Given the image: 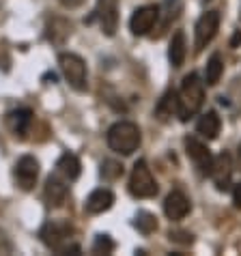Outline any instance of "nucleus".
I'll use <instances>...</instances> for the list:
<instances>
[{"label":"nucleus","instance_id":"obj_1","mask_svg":"<svg viewBox=\"0 0 241 256\" xmlns=\"http://www.w3.org/2000/svg\"><path fill=\"white\" fill-rule=\"evenodd\" d=\"M202 102H204V82H200V78L196 74L186 76L179 90V114L176 116L181 120H188L202 108Z\"/></svg>","mask_w":241,"mask_h":256},{"label":"nucleus","instance_id":"obj_2","mask_svg":"<svg viewBox=\"0 0 241 256\" xmlns=\"http://www.w3.org/2000/svg\"><path fill=\"white\" fill-rule=\"evenodd\" d=\"M140 140H142L140 130L132 120H118L108 130V146L120 155H132L134 151H138Z\"/></svg>","mask_w":241,"mask_h":256},{"label":"nucleus","instance_id":"obj_3","mask_svg":"<svg viewBox=\"0 0 241 256\" xmlns=\"http://www.w3.org/2000/svg\"><path fill=\"white\" fill-rule=\"evenodd\" d=\"M72 234H74V226L69 222H58V220H52V222H48L44 228H41L39 237L41 241L56 250L58 254H67V252H80V248L78 246H67V241H72Z\"/></svg>","mask_w":241,"mask_h":256},{"label":"nucleus","instance_id":"obj_4","mask_svg":"<svg viewBox=\"0 0 241 256\" xmlns=\"http://www.w3.org/2000/svg\"><path fill=\"white\" fill-rule=\"evenodd\" d=\"M58 65L60 71L65 76V80L69 82V86L76 90H86V62L74 52H62L58 56Z\"/></svg>","mask_w":241,"mask_h":256},{"label":"nucleus","instance_id":"obj_5","mask_svg":"<svg viewBox=\"0 0 241 256\" xmlns=\"http://www.w3.org/2000/svg\"><path fill=\"white\" fill-rule=\"evenodd\" d=\"M130 192L136 198H153L158 194V183H155L151 168L146 166L144 160H138L134 164V170L130 176Z\"/></svg>","mask_w":241,"mask_h":256},{"label":"nucleus","instance_id":"obj_6","mask_svg":"<svg viewBox=\"0 0 241 256\" xmlns=\"http://www.w3.org/2000/svg\"><path fill=\"white\" fill-rule=\"evenodd\" d=\"M218 30H220V13L218 11L202 13V16L198 18L196 30H194V34H196V52H200L202 48H207L211 41H214Z\"/></svg>","mask_w":241,"mask_h":256},{"label":"nucleus","instance_id":"obj_7","mask_svg":"<svg viewBox=\"0 0 241 256\" xmlns=\"http://www.w3.org/2000/svg\"><path fill=\"white\" fill-rule=\"evenodd\" d=\"M95 18L99 20V26L106 37H114L118 28V0H97Z\"/></svg>","mask_w":241,"mask_h":256},{"label":"nucleus","instance_id":"obj_8","mask_svg":"<svg viewBox=\"0 0 241 256\" xmlns=\"http://www.w3.org/2000/svg\"><path fill=\"white\" fill-rule=\"evenodd\" d=\"M209 176L211 181L216 183V188L220 192H224L226 188L230 186V176H232V158L228 153H220L211 162V168H209Z\"/></svg>","mask_w":241,"mask_h":256},{"label":"nucleus","instance_id":"obj_9","mask_svg":"<svg viewBox=\"0 0 241 256\" xmlns=\"http://www.w3.org/2000/svg\"><path fill=\"white\" fill-rule=\"evenodd\" d=\"M158 18H160V9L155 4L140 6V9L134 11V16L130 20V30L136 34V37H142V34H146L155 26Z\"/></svg>","mask_w":241,"mask_h":256},{"label":"nucleus","instance_id":"obj_10","mask_svg":"<svg viewBox=\"0 0 241 256\" xmlns=\"http://www.w3.org/2000/svg\"><path fill=\"white\" fill-rule=\"evenodd\" d=\"M37 176H39V162L32 158V155H24L20 158V162L16 164V179H18V186L22 190H32L34 183H37Z\"/></svg>","mask_w":241,"mask_h":256},{"label":"nucleus","instance_id":"obj_11","mask_svg":"<svg viewBox=\"0 0 241 256\" xmlns=\"http://www.w3.org/2000/svg\"><path fill=\"white\" fill-rule=\"evenodd\" d=\"M186 153H188V158L196 164V168L200 170L202 174H209V168H211L214 158H211V151L207 148L204 142L196 140V138H188L186 140Z\"/></svg>","mask_w":241,"mask_h":256},{"label":"nucleus","instance_id":"obj_12","mask_svg":"<svg viewBox=\"0 0 241 256\" xmlns=\"http://www.w3.org/2000/svg\"><path fill=\"white\" fill-rule=\"evenodd\" d=\"M190 209H192L190 198L179 190L170 192L164 200V213H166L168 220H183L190 213Z\"/></svg>","mask_w":241,"mask_h":256},{"label":"nucleus","instance_id":"obj_13","mask_svg":"<svg viewBox=\"0 0 241 256\" xmlns=\"http://www.w3.org/2000/svg\"><path fill=\"white\" fill-rule=\"evenodd\" d=\"M44 196H46V202L50 207H60L67 198V181L56 172L52 176H48L46 181V190H44Z\"/></svg>","mask_w":241,"mask_h":256},{"label":"nucleus","instance_id":"obj_14","mask_svg":"<svg viewBox=\"0 0 241 256\" xmlns=\"http://www.w3.org/2000/svg\"><path fill=\"white\" fill-rule=\"evenodd\" d=\"M32 110L28 108H20V110H13L9 112V116H6V125H9L11 134L16 138H26V134L30 132L32 127Z\"/></svg>","mask_w":241,"mask_h":256},{"label":"nucleus","instance_id":"obj_15","mask_svg":"<svg viewBox=\"0 0 241 256\" xmlns=\"http://www.w3.org/2000/svg\"><path fill=\"white\" fill-rule=\"evenodd\" d=\"M112 202H114V194H112L110 190H95L93 194L86 198L84 209H86V213H93V216H97V213L108 211L112 207Z\"/></svg>","mask_w":241,"mask_h":256},{"label":"nucleus","instance_id":"obj_16","mask_svg":"<svg viewBox=\"0 0 241 256\" xmlns=\"http://www.w3.org/2000/svg\"><path fill=\"white\" fill-rule=\"evenodd\" d=\"M186 54H188V44H186V32L183 30H176L170 39V46H168V58H170V65L179 69L186 60Z\"/></svg>","mask_w":241,"mask_h":256},{"label":"nucleus","instance_id":"obj_17","mask_svg":"<svg viewBox=\"0 0 241 256\" xmlns=\"http://www.w3.org/2000/svg\"><path fill=\"white\" fill-rule=\"evenodd\" d=\"M220 127H222V120H220L218 112L216 110H209L207 114H202L200 118H198L196 132L200 134L202 138H207V140H216L218 134H220Z\"/></svg>","mask_w":241,"mask_h":256},{"label":"nucleus","instance_id":"obj_18","mask_svg":"<svg viewBox=\"0 0 241 256\" xmlns=\"http://www.w3.org/2000/svg\"><path fill=\"white\" fill-rule=\"evenodd\" d=\"M46 34H48V39L52 41L54 46H62L67 41V37L72 34V24L67 22V20H62V18H52L48 22V28H46Z\"/></svg>","mask_w":241,"mask_h":256},{"label":"nucleus","instance_id":"obj_19","mask_svg":"<svg viewBox=\"0 0 241 256\" xmlns=\"http://www.w3.org/2000/svg\"><path fill=\"white\" fill-rule=\"evenodd\" d=\"M56 172L65 181H76L80 176V160L74 153H62L58 164H56Z\"/></svg>","mask_w":241,"mask_h":256},{"label":"nucleus","instance_id":"obj_20","mask_svg":"<svg viewBox=\"0 0 241 256\" xmlns=\"http://www.w3.org/2000/svg\"><path fill=\"white\" fill-rule=\"evenodd\" d=\"M158 116L162 120H166L168 116H172V114H179V95L174 93V90H168V93L160 99V104H158Z\"/></svg>","mask_w":241,"mask_h":256},{"label":"nucleus","instance_id":"obj_21","mask_svg":"<svg viewBox=\"0 0 241 256\" xmlns=\"http://www.w3.org/2000/svg\"><path fill=\"white\" fill-rule=\"evenodd\" d=\"M224 74V62H222V56L220 54H214L207 62V71H204V82L209 84V86H216L220 82V78Z\"/></svg>","mask_w":241,"mask_h":256},{"label":"nucleus","instance_id":"obj_22","mask_svg":"<svg viewBox=\"0 0 241 256\" xmlns=\"http://www.w3.org/2000/svg\"><path fill=\"white\" fill-rule=\"evenodd\" d=\"M134 226L140 230V232H153L155 228H158V220H155L153 213H148V211H140L138 216H136V222H134Z\"/></svg>","mask_w":241,"mask_h":256},{"label":"nucleus","instance_id":"obj_23","mask_svg":"<svg viewBox=\"0 0 241 256\" xmlns=\"http://www.w3.org/2000/svg\"><path fill=\"white\" fill-rule=\"evenodd\" d=\"M112 250H114V241H112L108 234H99V237L95 239V244H93L95 254H110Z\"/></svg>","mask_w":241,"mask_h":256},{"label":"nucleus","instance_id":"obj_24","mask_svg":"<svg viewBox=\"0 0 241 256\" xmlns=\"http://www.w3.org/2000/svg\"><path fill=\"white\" fill-rule=\"evenodd\" d=\"M102 174L106 176V179L114 181V179H118V176L123 174V166H120L118 162L108 160V162H104V166H102Z\"/></svg>","mask_w":241,"mask_h":256},{"label":"nucleus","instance_id":"obj_25","mask_svg":"<svg viewBox=\"0 0 241 256\" xmlns=\"http://www.w3.org/2000/svg\"><path fill=\"white\" fill-rule=\"evenodd\" d=\"M13 252V244L6 239V234L0 230V254H11Z\"/></svg>","mask_w":241,"mask_h":256},{"label":"nucleus","instance_id":"obj_26","mask_svg":"<svg viewBox=\"0 0 241 256\" xmlns=\"http://www.w3.org/2000/svg\"><path fill=\"white\" fill-rule=\"evenodd\" d=\"M170 239H172V241H181V244H192V234H190V232H181V230L170 232Z\"/></svg>","mask_w":241,"mask_h":256},{"label":"nucleus","instance_id":"obj_27","mask_svg":"<svg viewBox=\"0 0 241 256\" xmlns=\"http://www.w3.org/2000/svg\"><path fill=\"white\" fill-rule=\"evenodd\" d=\"M232 202H235L237 209H241V183L235 186V190H232Z\"/></svg>","mask_w":241,"mask_h":256},{"label":"nucleus","instance_id":"obj_28","mask_svg":"<svg viewBox=\"0 0 241 256\" xmlns=\"http://www.w3.org/2000/svg\"><path fill=\"white\" fill-rule=\"evenodd\" d=\"M58 2L65 6V9H78V6H80L84 0H58Z\"/></svg>","mask_w":241,"mask_h":256},{"label":"nucleus","instance_id":"obj_29","mask_svg":"<svg viewBox=\"0 0 241 256\" xmlns=\"http://www.w3.org/2000/svg\"><path fill=\"white\" fill-rule=\"evenodd\" d=\"M239 44H241V30H239V32L235 34V37H232V41H230V46H232V48H237Z\"/></svg>","mask_w":241,"mask_h":256},{"label":"nucleus","instance_id":"obj_30","mask_svg":"<svg viewBox=\"0 0 241 256\" xmlns=\"http://www.w3.org/2000/svg\"><path fill=\"white\" fill-rule=\"evenodd\" d=\"M237 162H239V168H241V144H239V151H237Z\"/></svg>","mask_w":241,"mask_h":256},{"label":"nucleus","instance_id":"obj_31","mask_svg":"<svg viewBox=\"0 0 241 256\" xmlns=\"http://www.w3.org/2000/svg\"><path fill=\"white\" fill-rule=\"evenodd\" d=\"M204 2H211V0H204Z\"/></svg>","mask_w":241,"mask_h":256}]
</instances>
